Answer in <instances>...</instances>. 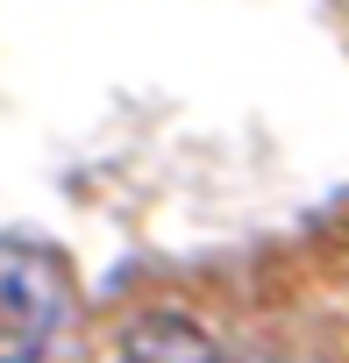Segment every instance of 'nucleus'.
<instances>
[{
    "label": "nucleus",
    "mask_w": 349,
    "mask_h": 363,
    "mask_svg": "<svg viewBox=\"0 0 349 363\" xmlns=\"http://www.w3.org/2000/svg\"><path fill=\"white\" fill-rule=\"evenodd\" d=\"M114 363H221V349L193 313H135Z\"/></svg>",
    "instance_id": "2"
},
{
    "label": "nucleus",
    "mask_w": 349,
    "mask_h": 363,
    "mask_svg": "<svg viewBox=\"0 0 349 363\" xmlns=\"http://www.w3.org/2000/svg\"><path fill=\"white\" fill-rule=\"evenodd\" d=\"M8 278H0V363H43L57 320H65V271L8 235Z\"/></svg>",
    "instance_id": "1"
}]
</instances>
